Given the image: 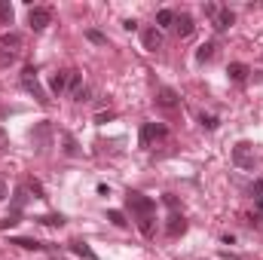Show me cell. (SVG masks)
<instances>
[{
    "instance_id": "6da1fadb",
    "label": "cell",
    "mask_w": 263,
    "mask_h": 260,
    "mask_svg": "<svg viewBox=\"0 0 263 260\" xmlns=\"http://www.w3.org/2000/svg\"><path fill=\"white\" fill-rule=\"evenodd\" d=\"M22 46H25L22 34H15V31H6V34H0V65H12V62L18 59Z\"/></svg>"
},
{
    "instance_id": "7a4b0ae2",
    "label": "cell",
    "mask_w": 263,
    "mask_h": 260,
    "mask_svg": "<svg viewBox=\"0 0 263 260\" xmlns=\"http://www.w3.org/2000/svg\"><path fill=\"white\" fill-rule=\"evenodd\" d=\"M22 86H25V89L37 98V104H43V107L49 104L46 92H43V89H40V83H37V67H34V65H28L25 70H22Z\"/></svg>"
},
{
    "instance_id": "3957f363",
    "label": "cell",
    "mask_w": 263,
    "mask_h": 260,
    "mask_svg": "<svg viewBox=\"0 0 263 260\" xmlns=\"http://www.w3.org/2000/svg\"><path fill=\"white\" fill-rule=\"evenodd\" d=\"M126 205L132 208V214H138V217H147V214L156 211V202L144 193H129L126 196Z\"/></svg>"
},
{
    "instance_id": "277c9868",
    "label": "cell",
    "mask_w": 263,
    "mask_h": 260,
    "mask_svg": "<svg viewBox=\"0 0 263 260\" xmlns=\"http://www.w3.org/2000/svg\"><path fill=\"white\" fill-rule=\"evenodd\" d=\"M28 25H31V31H46V28L52 25V9H46V6H31Z\"/></svg>"
},
{
    "instance_id": "5b68a950",
    "label": "cell",
    "mask_w": 263,
    "mask_h": 260,
    "mask_svg": "<svg viewBox=\"0 0 263 260\" xmlns=\"http://www.w3.org/2000/svg\"><path fill=\"white\" fill-rule=\"evenodd\" d=\"M233 162H236L239 169H254V147H251L248 141H239V144L233 147Z\"/></svg>"
},
{
    "instance_id": "8992f818",
    "label": "cell",
    "mask_w": 263,
    "mask_h": 260,
    "mask_svg": "<svg viewBox=\"0 0 263 260\" xmlns=\"http://www.w3.org/2000/svg\"><path fill=\"white\" fill-rule=\"evenodd\" d=\"M168 135V129L162 123H144L141 126V147H150L153 141H162Z\"/></svg>"
},
{
    "instance_id": "52a82bcc",
    "label": "cell",
    "mask_w": 263,
    "mask_h": 260,
    "mask_svg": "<svg viewBox=\"0 0 263 260\" xmlns=\"http://www.w3.org/2000/svg\"><path fill=\"white\" fill-rule=\"evenodd\" d=\"M141 43H144L147 52H156V49L162 46V31H159V28H144V31H141Z\"/></svg>"
},
{
    "instance_id": "ba28073f",
    "label": "cell",
    "mask_w": 263,
    "mask_h": 260,
    "mask_svg": "<svg viewBox=\"0 0 263 260\" xmlns=\"http://www.w3.org/2000/svg\"><path fill=\"white\" fill-rule=\"evenodd\" d=\"M156 104H159V107H168V110H172V107H178V104H181V98H178V92H175V89L162 86V89L156 92Z\"/></svg>"
},
{
    "instance_id": "9c48e42d",
    "label": "cell",
    "mask_w": 263,
    "mask_h": 260,
    "mask_svg": "<svg viewBox=\"0 0 263 260\" xmlns=\"http://www.w3.org/2000/svg\"><path fill=\"white\" fill-rule=\"evenodd\" d=\"M165 233H168L172 239L184 236V233H187V220H184V214H178V211H175V214L168 217V224H165Z\"/></svg>"
},
{
    "instance_id": "30bf717a",
    "label": "cell",
    "mask_w": 263,
    "mask_h": 260,
    "mask_svg": "<svg viewBox=\"0 0 263 260\" xmlns=\"http://www.w3.org/2000/svg\"><path fill=\"white\" fill-rule=\"evenodd\" d=\"M233 22H236V15H233V9H217V15H214V31H230L233 28Z\"/></svg>"
},
{
    "instance_id": "8fae6325",
    "label": "cell",
    "mask_w": 263,
    "mask_h": 260,
    "mask_svg": "<svg viewBox=\"0 0 263 260\" xmlns=\"http://www.w3.org/2000/svg\"><path fill=\"white\" fill-rule=\"evenodd\" d=\"M193 28H196V25H193V15H187V12H178V15H175V31H178L181 37H190Z\"/></svg>"
},
{
    "instance_id": "7c38bea8",
    "label": "cell",
    "mask_w": 263,
    "mask_h": 260,
    "mask_svg": "<svg viewBox=\"0 0 263 260\" xmlns=\"http://www.w3.org/2000/svg\"><path fill=\"white\" fill-rule=\"evenodd\" d=\"M9 245H18V248H25V251H46V245H43V242L28 239V236H15V239H9Z\"/></svg>"
},
{
    "instance_id": "4fadbf2b",
    "label": "cell",
    "mask_w": 263,
    "mask_h": 260,
    "mask_svg": "<svg viewBox=\"0 0 263 260\" xmlns=\"http://www.w3.org/2000/svg\"><path fill=\"white\" fill-rule=\"evenodd\" d=\"M248 73H251V70H248V65H242V62H233V65L227 67V77H230L233 83H245Z\"/></svg>"
},
{
    "instance_id": "5bb4252c",
    "label": "cell",
    "mask_w": 263,
    "mask_h": 260,
    "mask_svg": "<svg viewBox=\"0 0 263 260\" xmlns=\"http://www.w3.org/2000/svg\"><path fill=\"white\" fill-rule=\"evenodd\" d=\"M49 89H52L55 95H65L67 92V70H55V73L49 77Z\"/></svg>"
},
{
    "instance_id": "9a60e30c",
    "label": "cell",
    "mask_w": 263,
    "mask_h": 260,
    "mask_svg": "<svg viewBox=\"0 0 263 260\" xmlns=\"http://www.w3.org/2000/svg\"><path fill=\"white\" fill-rule=\"evenodd\" d=\"M70 251L77 254V257H83V260H98V254L83 242V239H77V242H70Z\"/></svg>"
},
{
    "instance_id": "2e32d148",
    "label": "cell",
    "mask_w": 263,
    "mask_h": 260,
    "mask_svg": "<svg viewBox=\"0 0 263 260\" xmlns=\"http://www.w3.org/2000/svg\"><path fill=\"white\" fill-rule=\"evenodd\" d=\"M214 52H217V43H214V40L202 43V46L196 49V62H211V59H214Z\"/></svg>"
},
{
    "instance_id": "e0dca14e",
    "label": "cell",
    "mask_w": 263,
    "mask_h": 260,
    "mask_svg": "<svg viewBox=\"0 0 263 260\" xmlns=\"http://www.w3.org/2000/svg\"><path fill=\"white\" fill-rule=\"evenodd\" d=\"M175 15L178 12H172V9H159L156 12V28L162 31V28H175Z\"/></svg>"
},
{
    "instance_id": "ac0fdd59",
    "label": "cell",
    "mask_w": 263,
    "mask_h": 260,
    "mask_svg": "<svg viewBox=\"0 0 263 260\" xmlns=\"http://www.w3.org/2000/svg\"><path fill=\"white\" fill-rule=\"evenodd\" d=\"M80 89H83V77H80V70H67V92L77 95Z\"/></svg>"
},
{
    "instance_id": "d6986e66",
    "label": "cell",
    "mask_w": 263,
    "mask_h": 260,
    "mask_svg": "<svg viewBox=\"0 0 263 260\" xmlns=\"http://www.w3.org/2000/svg\"><path fill=\"white\" fill-rule=\"evenodd\" d=\"M37 224H43V227H65V214H40V217H34Z\"/></svg>"
},
{
    "instance_id": "ffe728a7",
    "label": "cell",
    "mask_w": 263,
    "mask_h": 260,
    "mask_svg": "<svg viewBox=\"0 0 263 260\" xmlns=\"http://www.w3.org/2000/svg\"><path fill=\"white\" fill-rule=\"evenodd\" d=\"M138 230H141L144 236H153V230H156V217H153V214H147V217H138Z\"/></svg>"
},
{
    "instance_id": "44dd1931",
    "label": "cell",
    "mask_w": 263,
    "mask_h": 260,
    "mask_svg": "<svg viewBox=\"0 0 263 260\" xmlns=\"http://www.w3.org/2000/svg\"><path fill=\"white\" fill-rule=\"evenodd\" d=\"M18 220H22V211H18V208H12V211H9V214L0 220V230H9V227H15Z\"/></svg>"
},
{
    "instance_id": "7402d4cb",
    "label": "cell",
    "mask_w": 263,
    "mask_h": 260,
    "mask_svg": "<svg viewBox=\"0 0 263 260\" xmlns=\"http://www.w3.org/2000/svg\"><path fill=\"white\" fill-rule=\"evenodd\" d=\"M86 40H89V43H95V46H107V37H104L101 31H95V28H89V31H86Z\"/></svg>"
},
{
    "instance_id": "603a6c76",
    "label": "cell",
    "mask_w": 263,
    "mask_h": 260,
    "mask_svg": "<svg viewBox=\"0 0 263 260\" xmlns=\"http://www.w3.org/2000/svg\"><path fill=\"white\" fill-rule=\"evenodd\" d=\"M0 22L12 25V6H9V0H0Z\"/></svg>"
},
{
    "instance_id": "cb8c5ba5",
    "label": "cell",
    "mask_w": 263,
    "mask_h": 260,
    "mask_svg": "<svg viewBox=\"0 0 263 260\" xmlns=\"http://www.w3.org/2000/svg\"><path fill=\"white\" fill-rule=\"evenodd\" d=\"M199 123H202V126H205L208 132H214L217 126H220V120H217L214 114H202V117H199Z\"/></svg>"
},
{
    "instance_id": "d4e9b609",
    "label": "cell",
    "mask_w": 263,
    "mask_h": 260,
    "mask_svg": "<svg viewBox=\"0 0 263 260\" xmlns=\"http://www.w3.org/2000/svg\"><path fill=\"white\" fill-rule=\"evenodd\" d=\"M107 220H110L114 227H126V224H129V220H126V214H123V211H117V208H114V211H107Z\"/></svg>"
},
{
    "instance_id": "484cf974",
    "label": "cell",
    "mask_w": 263,
    "mask_h": 260,
    "mask_svg": "<svg viewBox=\"0 0 263 260\" xmlns=\"http://www.w3.org/2000/svg\"><path fill=\"white\" fill-rule=\"evenodd\" d=\"M25 202H28V187H18V190H15V199H12V208H18V211H22V205H25Z\"/></svg>"
},
{
    "instance_id": "4316f807",
    "label": "cell",
    "mask_w": 263,
    "mask_h": 260,
    "mask_svg": "<svg viewBox=\"0 0 263 260\" xmlns=\"http://www.w3.org/2000/svg\"><path fill=\"white\" fill-rule=\"evenodd\" d=\"M62 138H65V153H67V156H77V153H80V147H77L73 135H62Z\"/></svg>"
},
{
    "instance_id": "83f0119b",
    "label": "cell",
    "mask_w": 263,
    "mask_h": 260,
    "mask_svg": "<svg viewBox=\"0 0 263 260\" xmlns=\"http://www.w3.org/2000/svg\"><path fill=\"white\" fill-rule=\"evenodd\" d=\"M251 196H254V202H257V208L263 211V181H254V187H251Z\"/></svg>"
},
{
    "instance_id": "f1b7e54d",
    "label": "cell",
    "mask_w": 263,
    "mask_h": 260,
    "mask_svg": "<svg viewBox=\"0 0 263 260\" xmlns=\"http://www.w3.org/2000/svg\"><path fill=\"white\" fill-rule=\"evenodd\" d=\"M46 135H49V123H43V126H40V129L34 132V135H31V138H34V141H40V144H43V141H46Z\"/></svg>"
},
{
    "instance_id": "f546056e",
    "label": "cell",
    "mask_w": 263,
    "mask_h": 260,
    "mask_svg": "<svg viewBox=\"0 0 263 260\" xmlns=\"http://www.w3.org/2000/svg\"><path fill=\"white\" fill-rule=\"evenodd\" d=\"M89 95H92V92H89V89H86V86H83V89H80V92H77V95H73V101H89Z\"/></svg>"
},
{
    "instance_id": "4dcf8cb0",
    "label": "cell",
    "mask_w": 263,
    "mask_h": 260,
    "mask_svg": "<svg viewBox=\"0 0 263 260\" xmlns=\"http://www.w3.org/2000/svg\"><path fill=\"white\" fill-rule=\"evenodd\" d=\"M28 190H34V193H37V199H46V196H43V187H40L37 181H31V184H28Z\"/></svg>"
},
{
    "instance_id": "1f68e13d",
    "label": "cell",
    "mask_w": 263,
    "mask_h": 260,
    "mask_svg": "<svg viewBox=\"0 0 263 260\" xmlns=\"http://www.w3.org/2000/svg\"><path fill=\"white\" fill-rule=\"evenodd\" d=\"M205 15L214 18V15H217V6H214V3H205Z\"/></svg>"
},
{
    "instance_id": "d6a6232c",
    "label": "cell",
    "mask_w": 263,
    "mask_h": 260,
    "mask_svg": "<svg viewBox=\"0 0 263 260\" xmlns=\"http://www.w3.org/2000/svg\"><path fill=\"white\" fill-rule=\"evenodd\" d=\"M123 28H126V31H138V22H135V18H126Z\"/></svg>"
},
{
    "instance_id": "836d02e7",
    "label": "cell",
    "mask_w": 263,
    "mask_h": 260,
    "mask_svg": "<svg viewBox=\"0 0 263 260\" xmlns=\"http://www.w3.org/2000/svg\"><path fill=\"white\" fill-rule=\"evenodd\" d=\"M107 120H114V114H110V110H107V114H98V117H95V123H107Z\"/></svg>"
},
{
    "instance_id": "e575fe53",
    "label": "cell",
    "mask_w": 263,
    "mask_h": 260,
    "mask_svg": "<svg viewBox=\"0 0 263 260\" xmlns=\"http://www.w3.org/2000/svg\"><path fill=\"white\" fill-rule=\"evenodd\" d=\"M3 199H6V181L0 178V202H3Z\"/></svg>"
},
{
    "instance_id": "d590c367",
    "label": "cell",
    "mask_w": 263,
    "mask_h": 260,
    "mask_svg": "<svg viewBox=\"0 0 263 260\" xmlns=\"http://www.w3.org/2000/svg\"><path fill=\"white\" fill-rule=\"evenodd\" d=\"M0 144H3V129H0Z\"/></svg>"
}]
</instances>
